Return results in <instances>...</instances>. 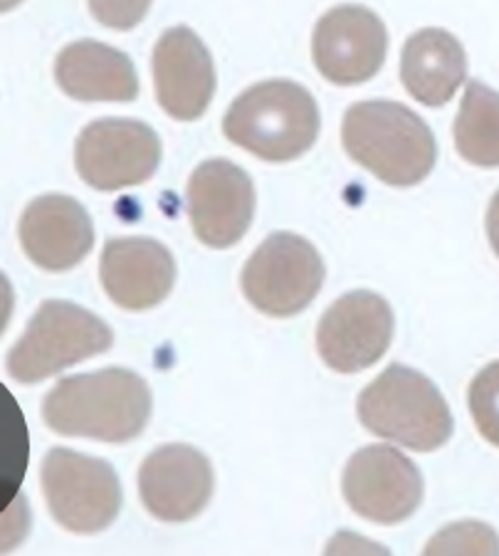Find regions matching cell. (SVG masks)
<instances>
[{"label": "cell", "mask_w": 499, "mask_h": 556, "mask_svg": "<svg viewBox=\"0 0 499 556\" xmlns=\"http://www.w3.org/2000/svg\"><path fill=\"white\" fill-rule=\"evenodd\" d=\"M359 418L373 435L413 451H435L450 441L452 416L427 376L394 364L359 396Z\"/></svg>", "instance_id": "277c9868"}, {"label": "cell", "mask_w": 499, "mask_h": 556, "mask_svg": "<svg viewBox=\"0 0 499 556\" xmlns=\"http://www.w3.org/2000/svg\"><path fill=\"white\" fill-rule=\"evenodd\" d=\"M154 85L158 104L178 122L206 114L216 92V67L203 40L189 28H171L154 50Z\"/></svg>", "instance_id": "5bb4252c"}, {"label": "cell", "mask_w": 499, "mask_h": 556, "mask_svg": "<svg viewBox=\"0 0 499 556\" xmlns=\"http://www.w3.org/2000/svg\"><path fill=\"white\" fill-rule=\"evenodd\" d=\"M21 243L25 255L42 270H69L82 263L94 245L92 218L69 195H42L23 213Z\"/></svg>", "instance_id": "9a60e30c"}, {"label": "cell", "mask_w": 499, "mask_h": 556, "mask_svg": "<svg viewBox=\"0 0 499 556\" xmlns=\"http://www.w3.org/2000/svg\"><path fill=\"white\" fill-rule=\"evenodd\" d=\"M75 164L97 191L139 186L162 164V139L144 122L97 119L79 134Z\"/></svg>", "instance_id": "ba28073f"}, {"label": "cell", "mask_w": 499, "mask_h": 556, "mask_svg": "<svg viewBox=\"0 0 499 556\" xmlns=\"http://www.w3.org/2000/svg\"><path fill=\"white\" fill-rule=\"evenodd\" d=\"M425 552L427 554H450V552L499 554V542L489 527L477 525V522H462V525L443 529V532L427 544Z\"/></svg>", "instance_id": "44dd1931"}, {"label": "cell", "mask_w": 499, "mask_h": 556, "mask_svg": "<svg viewBox=\"0 0 499 556\" xmlns=\"http://www.w3.org/2000/svg\"><path fill=\"white\" fill-rule=\"evenodd\" d=\"M394 339V312L376 292L356 290L336 300L319 321L317 349L329 369L354 374L369 369Z\"/></svg>", "instance_id": "30bf717a"}, {"label": "cell", "mask_w": 499, "mask_h": 556, "mask_svg": "<svg viewBox=\"0 0 499 556\" xmlns=\"http://www.w3.org/2000/svg\"><path fill=\"white\" fill-rule=\"evenodd\" d=\"M319 106L305 87L290 79H267L245 89L222 119L226 137L257 159L292 161L319 137Z\"/></svg>", "instance_id": "3957f363"}, {"label": "cell", "mask_w": 499, "mask_h": 556, "mask_svg": "<svg viewBox=\"0 0 499 556\" xmlns=\"http://www.w3.org/2000/svg\"><path fill=\"white\" fill-rule=\"evenodd\" d=\"M342 488L354 513L379 525L404 522L423 500L421 470L391 445H369L356 453Z\"/></svg>", "instance_id": "9c48e42d"}, {"label": "cell", "mask_w": 499, "mask_h": 556, "mask_svg": "<svg viewBox=\"0 0 499 556\" xmlns=\"http://www.w3.org/2000/svg\"><path fill=\"white\" fill-rule=\"evenodd\" d=\"M114 334L100 317L73 302L50 300L8 354V371L21 383H38L112 346Z\"/></svg>", "instance_id": "5b68a950"}, {"label": "cell", "mask_w": 499, "mask_h": 556, "mask_svg": "<svg viewBox=\"0 0 499 556\" xmlns=\"http://www.w3.org/2000/svg\"><path fill=\"white\" fill-rule=\"evenodd\" d=\"M55 77L62 92L79 102H131L139 94L131 60L94 40L67 45L57 55Z\"/></svg>", "instance_id": "e0dca14e"}, {"label": "cell", "mask_w": 499, "mask_h": 556, "mask_svg": "<svg viewBox=\"0 0 499 556\" xmlns=\"http://www.w3.org/2000/svg\"><path fill=\"white\" fill-rule=\"evenodd\" d=\"M456 147L475 166H499V92L470 79L456 119Z\"/></svg>", "instance_id": "d6986e66"}, {"label": "cell", "mask_w": 499, "mask_h": 556, "mask_svg": "<svg viewBox=\"0 0 499 556\" xmlns=\"http://www.w3.org/2000/svg\"><path fill=\"white\" fill-rule=\"evenodd\" d=\"M40 482L52 517L69 532H102L121 509L117 472L100 457L55 447L44 455Z\"/></svg>", "instance_id": "8992f818"}, {"label": "cell", "mask_w": 499, "mask_h": 556, "mask_svg": "<svg viewBox=\"0 0 499 556\" xmlns=\"http://www.w3.org/2000/svg\"><path fill=\"white\" fill-rule=\"evenodd\" d=\"M487 238H489V245L499 257V191L495 193L492 203H489V211H487Z\"/></svg>", "instance_id": "603a6c76"}, {"label": "cell", "mask_w": 499, "mask_h": 556, "mask_svg": "<svg viewBox=\"0 0 499 556\" xmlns=\"http://www.w3.org/2000/svg\"><path fill=\"white\" fill-rule=\"evenodd\" d=\"M470 414L479 435L499 447V362L485 366L470 386Z\"/></svg>", "instance_id": "ffe728a7"}, {"label": "cell", "mask_w": 499, "mask_h": 556, "mask_svg": "<svg viewBox=\"0 0 499 556\" xmlns=\"http://www.w3.org/2000/svg\"><path fill=\"white\" fill-rule=\"evenodd\" d=\"M151 0H89V11L106 28L131 30L144 21Z\"/></svg>", "instance_id": "7402d4cb"}, {"label": "cell", "mask_w": 499, "mask_h": 556, "mask_svg": "<svg viewBox=\"0 0 499 556\" xmlns=\"http://www.w3.org/2000/svg\"><path fill=\"white\" fill-rule=\"evenodd\" d=\"M388 50L386 25L361 5H338L317 23L311 55L329 83L361 85L381 70Z\"/></svg>", "instance_id": "8fae6325"}, {"label": "cell", "mask_w": 499, "mask_h": 556, "mask_svg": "<svg viewBox=\"0 0 499 556\" xmlns=\"http://www.w3.org/2000/svg\"><path fill=\"white\" fill-rule=\"evenodd\" d=\"M468 60L456 35L440 28H425L406 40L400 55V79L425 106H443L465 83Z\"/></svg>", "instance_id": "ac0fdd59"}, {"label": "cell", "mask_w": 499, "mask_h": 556, "mask_svg": "<svg viewBox=\"0 0 499 556\" xmlns=\"http://www.w3.org/2000/svg\"><path fill=\"white\" fill-rule=\"evenodd\" d=\"M324 285V263L309 240L274 232L255 250L243 270L247 302L270 317H294L307 309Z\"/></svg>", "instance_id": "52a82bcc"}, {"label": "cell", "mask_w": 499, "mask_h": 556, "mask_svg": "<svg viewBox=\"0 0 499 556\" xmlns=\"http://www.w3.org/2000/svg\"><path fill=\"white\" fill-rule=\"evenodd\" d=\"M102 285L124 309L141 312L162 304L174 290L176 263L168 250L151 238H114L104 245Z\"/></svg>", "instance_id": "2e32d148"}, {"label": "cell", "mask_w": 499, "mask_h": 556, "mask_svg": "<svg viewBox=\"0 0 499 556\" xmlns=\"http://www.w3.org/2000/svg\"><path fill=\"white\" fill-rule=\"evenodd\" d=\"M216 478L210 460L191 445H164L139 470L141 502L156 519L189 522L210 502Z\"/></svg>", "instance_id": "4fadbf2b"}, {"label": "cell", "mask_w": 499, "mask_h": 556, "mask_svg": "<svg viewBox=\"0 0 499 556\" xmlns=\"http://www.w3.org/2000/svg\"><path fill=\"white\" fill-rule=\"evenodd\" d=\"M189 215L201 243L230 248L245 236L255 215V186L243 168L210 159L189 181Z\"/></svg>", "instance_id": "7c38bea8"}, {"label": "cell", "mask_w": 499, "mask_h": 556, "mask_svg": "<svg viewBox=\"0 0 499 556\" xmlns=\"http://www.w3.org/2000/svg\"><path fill=\"white\" fill-rule=\"evenodd\" d=\"M42 418L60 435L127 443L149 424L151 391L127 369L67 376L44 399Z\"/></svg>", "instance_id": "6da1fadb"}, {"label": "cell", "mask_w": 499, "mask_h": 556, "mask_svg": "<svg viewBox=\"0 0 499 556\" xmlns=\"http://www.w3.org/2000/svg\"><path fill=\"white\" fill-rule=\"evenodd\" d=\"M342 141L356 164L388 186H415L433 172L438 143L413 110L373 100L354 104L344 116Z\"/></svg>", "instance_id": "7a4b0ae2"}]
</instances>
